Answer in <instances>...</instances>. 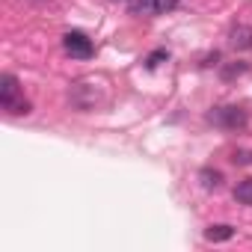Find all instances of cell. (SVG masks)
Returning a JSON list of instances; mask_svg holds the SVG:
<instances>
[{
    "mask_svg": "<svg viewBox=\"0 0 252 252\" xmlns=\"http://www.w3.org/2000/svg\"><path fill=\"white\" fill-rule=\"evenodd\" d=\"M0 107H3L9 116H27L33 110V104L21 95V83L15 74H0Z\"/></svg>",
    "mask_w": 252,
    "mask_h": 252,
    "instance_id": "cell-1",
    "label": "cell"
},
{
    "mask_svg": "<svg viewBox=\"0 0 252 252\" xmlns=\"http://www.w3.org/2000/svg\"><path fill=\"white\" fill-rule=\"evenodd\" d=\"M214 128H222V131H243L246 125H249V116L243 107L237 104H225V107H214L208 116H205Z\"/></svg>",
    "mask_w": 252,
    "mask_h": 252,
    "instance_id": "cell-2",
    "label": "cell"
},
{
    "mask_svg": "<svg viewBox=\"0 0 252 252\" xmlns=\"http://www.w3.org/2000/svg\"><path fill=\"white\" fill-rule=\"evenodd\" d=\"M63 48H65V54L74 57V60H92V54H95L92 39H89L86 33H80V30H68V33L63 36Z\"/></svg>",
    "mask_w": 252,
    "mask_h": 252,
    "instance_id": "cell-3",
    "label": "cell"
},
{
    "mask_svg": "<svg viewBox=\"0 0 252 252\" xmlns=\"http://www.w3.org/2000/svg\"><path fill=\"white\" fill-rule=\"evenodd\" d=\"M228 42H231V48H237V51H252V27H246V24L231 27Z\"/></svg>",
    "mask_w": 252,
    "mask_h": 252,
    "instance_id": "cell-4",
    "label": "cell"
},
{
    "mask_svg": "<svg viewBox=\"0 0 252 252\" xmlns=\"http://www.w3.org/2000/svg\"><path fill=\"white\" fill-rule=\"evenodd\" d=\"M231 237H234V225H228V222H217V225L205 228V240H211V243H222Z\"/></svg>",
    "mask_w": 252,
    "mask_h": 252,
    "instance_id": "cell-5",
    "label": "cell"
},
{
    "mask_svg": "<svg viewBox=\"0 0 252 252\" xmlns=\"http://www.w3.org/2000/svg\"><path fill=\"white\" fill-rule=\"evenodd\" d=\"M199 181H202V187H205V190H220V187H222V172L208 166V169H202V172H199Z\"/></svg>",
    "mask_w": 252,
    "mask_h": 252,
    "instance_id": "cell-6",
    "label": "cell"
},
{
    "mask_svg": "<svg viewBox=\"0 0 252 252\" xmlns=\"http://www.w3.org/2000/svg\"><path fill=\"white\" fill-rule=\"evenodd\" d=\"M234 202H240V205H246V208H252V178H243L237 187H234Z\"/></svg>",
    "mask_w": 252,
    "mask_h": 252,
    "instance_id": "cell-7",
    "label": "cell"
},
{
    "mask_svg": "<svg viewBox=\"0 0 252 252\" xmlns=\"http://www.w3.org/2000/svg\"><path fill=\"white\" fill-rule=\"evenodd\" d=\"M178 6V0H152V15H166Z\"/></svg>",
    "mask_w": 252,
    "mask_h": 252,
    "instance_id": "cell-8",
    "label": "cell"
},
{
    "mask_svg": "<svg viewBox=\"0 0 252 252\" xmlns=\"http://www.w3.org/2000/svg\"><path fill=\"white\" fill-rule=\"evenodd\" d=\"M166 60H169V51H155V54H149V57H146V68L152 71V68H158V65H160V63H166Z\"/></svg>",
    "mask_w": 252,
    "mask_h": 252,
    "instance_id": "cell-9",
    "label": "cell"
},
{
    "mask_svg": "<svg viewBox=\"0 0 252 252\" xmlns=\"http://www.w3.org/2000/svg\"><path fill=\"white\" fill-rule=\"evenodd\" d=\"M249 71V65L246 63H234V65H228V68H222V80H231V77H240V74H246Z\"/></svg>",
    "mask_w": 252,
    "mask_h": 252,
    "instance_id": "cell-10",
    "label": "cell"
},
{
    "mask_svg": "<svg viewBox=\"0 0 252 252\" xmlns=\"http://www.w3.org/2000/svg\"><path fill=\"white\" fill-rule=\"evenodd\" d=\"M231 163H237V166H249V163H252V152H249V149H237V152L231 155Z\"/></svg>",
    "mask_w": 252,
    "mask_h": 252,
    "instance_id": "cell-11",
    "label": "cell"
},
{
    "mask_svg": "<svg viewBox=\"0 0 252 252\" xmlns=\"http://www.w3.org/2000/svg\"><path fill=\"white\" fill-rule=\"evenodd\" d=\"M113 3H119V0H113ZM125 3H128V0H125Z\"/></svg>",
    "mask_w": 252,
    "mask_h": 252,
    "instance_id": "cell-12",
    "label": "cell"
}]
</instances>
